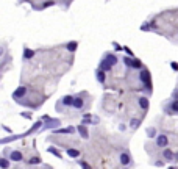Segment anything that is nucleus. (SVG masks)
<instances>
[{
  "mask_svg": "<svg viewBox=\"0 0 178 169\" xmlns=\"http://www.w3.org/2000/svg\"><path fill=\"white\" fill-rule=\"evenodd\" d=\"M100 69H102V71H105V72H108V71H111V69H113V64H111L108 60H103L102 63H100Z\"/></svg>",
  "mask_w": 178,
  "mask_h": 169,
  "instance_id": "nucleus-4",
  "label": "nucleus"
},
{
  "mask_svg": "<svg viewBox=\"0 0 178 169\" xmlns=\"http://www.w3.org/2000/svg\"><path fill=\"white\" fill-rule=\"evenodd\" d=\"M139 106L142 110H149V99L147 97H139Z\"/></svg>",
  "mask_w": 178,
  "mask_h": 169,
  "instance_id": "nucleus-6",
  "label": "nucleus"
},
{
  "mask_svg": "<svg viewBox=\"0 0 178 169\" xmlns=\"http://www.w3.org/2000/svg\"><path fill=\"white\" fill-rule=\"evenodd\" d=\"M97 80H99L100 83H105V80H106L105 71H102V69H99V71H97Z\"/></svg>",
  "mask_w": 178,
  "mask_h": 169,
  "instance_id": "nucleus-10",
  "label": "nucleus"
},
{
  "mask_svg": "<svg viewBox=\"0 0 178 169\" xmlns=\"http://www.w3.org/2000/svg\"><path fill=\"white\" fill-rule=\"evenodd\" d=\"M172 69H173V71H177V69H178V64H177V63H172Z\"/></svg>",
  "mask_w": 178,
  "mask_h": 169,
  "instance_id": "nucleus-25",
  "label": "nucleus"
},
{
  "mask_svg": "<svg viewBox=\"0 0 178 169\" xmlns=\"http://www.w3.org/2000/svg\"><path fill=\"white\" fill-rule=\"evenodd\" d=\"M162 157H164L167 161H172V160H173V153H172V150H170V149H164V152H162Z\"/></svg>",
  "mask_w": 178,
  "mask_h": 169,
  "instance_id": "nucleus-9",
  "label": "nucleus"
},
{
  "mask_svg": "<svg viewBox=\"0 0 178 169\" xmlns=\"http://www.w3.org/2000/svg\"><path fill=\"white\" fill-rule=\"evenodd\" d=\"M78 133L83 138H89V133H88V130H86V127H84V125H80L78 127Z\"/></svg>",
  "mask_w": 178,
  "mask_h": 169,
  "instance_id": "nucleus-12",
  "label": "nucleus"
},
{
  "mask_svg": "<svg viewBox=\"0 0 178 169\" xmlns=\"http://www.w3.org/2000/svg\"><path fill=\"white\" fill-rule=\"evenodd\" d=\"M77 45H78V44H77L75 41H73V42H69V44H67V50H69V52H75V50H77Z\"/></svg>",
  "mask_w": 178,
  "mask_h": 169,
  "instance_id": "nucleus-18",
  "label": "nucleus"
},
{
  "mask_svg": "<svg viewBox=\"0 0 178 169\" xmlns=\"http://www.w3.org/2000/svg\"><path fill=\"white\" fill-rule=\"evenodd\" d=\"M25 93H27V88H25V86H21L19 89L14 91L13 97H14V99H21V97H24V95H25Z\"/></svg>",
  "mask_w": 178,
  "mask_h": 169,
  "instance_id": "nucleus-3",
  "label": "nucleus"
},
{
  "mask_svg": "<svg viewBox=\"0 0 178 169\" xmlns=\"http://www.w3.org/2000/svg\"><path fill=\"white\" fill-rule=\"evenodd\" d=\"M173 158H177V160H178V153H177V155H173Z\"/></svg>",
  "mask_w": 178,
  "mask_h": 169,
  "instance_id": "nucleus-28",
  "label": "nucleus"
},
{
  "mask_svg": "<svg viewBox=\"0 0 178 169\" xmlns=\"http://www.w3.org/2000/svg\"><path fill=\"white\" fill-rule=\"evenodd\" d=\"M8 166H10L8 160H5V158H0V168H8Z\"/></svg>",
  "mask_w": 178,
  "mask_h": 169,
  "instance_id": "nucleus-21",
  "label": "nucleus"
},
{
  "mask_svg": "<svg viewBox=\"0 0 178 169\" xmlns=\"http://www.w3.org/2000/svg\"><path fill=\"white\" fill-rule=\"evenodd\" d=\"M130 67H136V69H139V67H142V63H141L139 60H131Z\"/></svg>",
  "mask_w": 178,
  "mask_h": 169,
  "instance_id": "nucleus-16",
  "label": "nucleus"
},
{
  "mask_svg": "<svg viewBox=\"0 0 178 169\" xmlns=\"http://www.w3.org/2000/svg\"><path fill=\"white\" fill-rule=\"evenodd\" d=\"M156 144H158V147H167V144H169L167 136L166 135H158L156 136Z\"/></svg>",
  "mask_w": 178,
  "mask_h": 169,
  "instance_id": "nucleus-1",
  "label": "nucleus"
},
{
  "mask_svg": "<svg viewBox=\"0 0 178 169\" xmlns=\"http://www.w3.org/2000/svg\"><path fill=\"white\" fill-rule=\"evenodd\" d=\"M170 113H178V100H173L170 103Z\"/></svg>",
  "mask_w": 178,
  "mask_h": 169,
  "instance_id": "nucleus-15",
  "label": "nucleus"
},
{
  "mask_svg": "<svg viewBox=\"0 0 178 169\" xmlns=\"http://www.w3.org/2000/svg\"><path fill=\"white\" fill-rule=\"evenodd\" d=\"M105 60H108L111 64H113V66H114V64H117V56L113 55V53H106V55H105Z\"/></svg>",
  "mask_w": 178,
  "mask_h": 169,
  "instance_id": "nucleus-8",
  "label": "nucleus"
},
{
  "mask_svg": "<svg viewBox=\"0 0 178 169\" xmlns=\"http://www.w3.org/2000/svg\"><path fill=\"white\" fill-rule=\"evenodd\" d=\"M139 124H141L139 119H131V121H130V127H131V128H138Z\"/></svg>",
  "mask_w": 178,
  "mask_h": 169,
  "instance_id": "nucleus-19",
  "label": "nucleus"
},
{
  "mask_svg": "<svg viewBox=\"0 0 178 169\" xmlns=\"http://www.w3.org/2000/svg\"><path fill=\"white\" fill-rule=\"evenodd\" d=\"M33 55H34L33 50H30V49H25V52H24V58H25V60H30Z\"/></svg>",
  "mask_w": 178,
  "mask_h": 169,
  "instance_id": "nucleus-17",
  "label": "nucleus"
},
{
  "mask_svg": "<svg viewBox=\"0 0 178 169\" xmlns=\"http://www.w3.org/2000/svg\"><path fill=\"white\" fill-rule=\"evenodd\" d=\"M141 30H144V32H147V30H150V25H147V24H145V25H142V27H141Z\"/></svg>",
  "mask_w": 178,
  "mask_h": 169,
  "instance_id": "nucleus-24",
  "label": "nucleus"
},
{
  "mask_svg": "<svg viewBox=\"0 0 178 169\" xmlns=\"http://www.w3.org/2000/svg\"><path fill=\"white\" fill-rule=\"evenodd\" d=\"M81 166H83V168H89V164L84 163V161H81Z\"/></svg>",
  "mask_w": 178,
  "mask_h": 169,
  "instance_id": "nucleus-26",
  "label": "nucleus"
},
{
  "mask_svg": "<svg viewBox=\"0 0 178 169\" xmlns=\"http://www.w3.org/2000/svg\"><path fill=\"white\" fill-rule=\"evenodd\" d=\"M49 152H52V153H53V155H56V157H60V158H61V153H60V152H58V150H56V149H55V147H49Z\"/></svg>",
  "mask_w": 178,
  "mask_h": 169,
  "instance_id": "nucleus-22",
  "label": "nucleus"
},
{
  "mask_svg": "<svg viewBox=\"0 0 178 169\" xmlns=\"http://www.w3.org/2000/svg\"><path fill=\"white\" fill-rule=\"evenodd\" d=\"M39 161H41V160H39V158H38V157H36V158H31V160L28 161V163H30V164H38V163H39Z\"/></svg>",
  "mask_w": 178,
  "mask_h": 169,
  "instance_id": "nucleus-23",
  "label": "nucleus"
},
{
  "mask_svg": "<svg viewBox=\"0 0 178 169\" xmlns=\"http://www.w3.org/2000/svg\"><path fill=\"white\" fill-rule=\"evenodd\" d=\"M139 78H141V82L145 84V88H149V89H150V75H149V72L142 71L141 75H139Z\"/></svg>",
  "mask_w": 178,
  "mask_h": 169,
  "instance_id": "nucleus-2",
  "label": "nucleus"
},
{
  "mask_svg": "<svg viewBox=\"0 0 178 169\" xmlns=\"http://www.w3.org/2000/svg\"><path fill=\"white\" fill-rule=\"evenodd\" d=\"M72 105L75 106L77 110H81L83 108V105H84V102H83V99H80V97H77V99H73V102H72Z\"/></svg>",
  "mask_w": 178,
  "mask_h": 169,
  "instance_id": "nucleus-7",
  "label": "nucleus"
},
{
  "mask_svg": "<svg viewBox=\"0 0 178 169\" xmlns=\"http://www.w3.org/2000/svg\"><path fill=\"white\" fill-rule=\"evenodd\" d=\"M120 163L123 164V166H128V164L131 163V157L128 155V153H122L120 155Z\"/></svg>",
  "mask_w": 178,
  "mask_h": 169,
  "instance_id": "nucleus-5",
  "label": "nucleus"
},
{
  "mask_svg": "<svg viewBox=\"0 0 178 169\" xmlns=\"http://www.w3.org/2000/svg\"><path fill=\"white\" fill-rule=\"evenodd\" d=\"M2 53H3V49H2V47H0V55H2Z\"/></svg>",
  "mask_w": 178,
  "mask_h": 169,
  "instance_id": "nucleus-27",
  "label": "nucleus"
},
{
  "mask_svg": "<svg viewBox=\"0 0 178 169\" xmlns=\"http://www.w3.org/2000/svg\"><path fill=\"white\" fill-rule=\"evenodd\" d=\"M72 102H73V97L72 95H66V97L63 99V105H72Z\"/></svg>",
  "mask_w": 178,
  "mask_h": 169,
  "instance_id": "nucleus-14",
  "label": "nucleus"
},
{
  "mask_svg": "<svg viewBox=\"0 0 178 169\" xmlns=\"http://www.w3.org/2000/svg\"><path fill=\"white\" fill-rule=\"evenodd\" d=\"M67 155L72 157V158H75V157L80 155V150H77V149H67Z\"/></svg>",
  "mask_w": 178,
  "mask_h": 169,
  "instance_id": "nucleus-13",
  "label": "nucleus"
},
{
  "mask_svg": "<svg viewBox=\"0 0 178 169\" xmlns=\"http://www.w3.org/2000/svg\"><path fill=\"white\" fill-rule=\"evenodd\" d=\"M147 135H149V138H155V136H156V130H155V128H149V130H147Z\"/></svg>",
  "mask_w": 178,
  "mask_h": 169,
  "instance_id": "nucleus-20",
  "label": "nucleus"
},
{
  "mask_svg": "<svg viewBox=\"0 0 178 169\" xmlns=\"http://www.w3.org/2000/svg\"><path fill=\"white\" fill-rule=\"evenodd\" d=\"M11 160H13V161H21L22 160V153L17 152V150L11 152Z\"/></svg>",
  "mask_w": 178,
  "mask_h": 169,
  "instance_id": "nucleus-11",
  "label": "nucleus"
}]
</instances>
